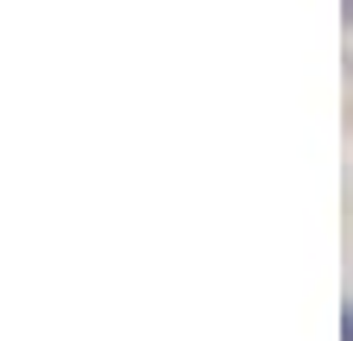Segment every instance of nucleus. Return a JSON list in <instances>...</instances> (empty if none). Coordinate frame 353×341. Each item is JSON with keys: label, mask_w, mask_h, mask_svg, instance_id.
<instances>
[{"label": "nucleus", "mask_w": 353, "mask_h": 341, "mask_svg": "<svg viewBox=\"0 0 353 341\" xmlns=\"http://www.w3.org/2000/svg\"><path fill=\"white\" fill-rule=\"evenodd\" d=\"M341 322H347V329H341V341H353V297L341 304Z\"/></svg>", "instance_id": "1"}, {"label": "nucleus", "mask_w": 353, "mask_h": 341, "mask_svg": "<svg viewBox=\"0 0 353 341\" xmlns=\"http://www.w3.org/2000/svg\"><path fill=\"white\" fill-rule=\"evenodd\" d=\"M341 19H347V32H353V0H341Z\"/></svg>", "instance_id": "2"}]
</instances>
